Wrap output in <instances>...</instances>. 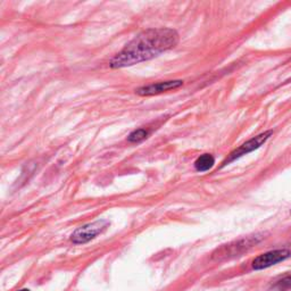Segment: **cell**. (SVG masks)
Here are the masks:
<instances>
[{
  "label": "cell",
  "mask_w": 291,
  "mask_h": 291,
  "mask_svg": "<svg viewBox=\"0 0 291 291\" xmlns=\"http://www.w3.org/2000/svg\"><path fill=\"white\" fill-rule=\"evenodd\" d=\"M291 257V250L289 249H276L271 250L257 256L252 260V268L258 271V269H264L271 267L273 265H276L280 261H283Z\"/></svg>",
  "instance_id": "5"
},
{
  "label": "cell",
  "mask_w": 291,
  "mask_h": 291,
  "mask_svg": "<svg viewBox=\"0 0 291 291\" xmlns=\"http://www.w3.org/2000/svg\"><path fill=\"white\" fill-rule=\"evenodd\" d=\"M20 291H30V290H27V289H23V290H20Z\"/></svg>",
  "instance_id": "10"
},
{
  "label": "cell",
  "mask_w": 291,
  "mask_h": 291,
  "mask_svg": "<svg viewBox=\"0 0 291 291\" xmlns=\"http://www.w3.org/2000/svg\"><path fill=\"white\" fill-rule=\"evenodd\" d=\"M215 164V158L210 154H204L199 156L195 162V167L197 171L206 172L210 170Z\"/></svg>",
  "instance_id": "7"
},
{
  "label": "cell",
  "mask_w": 291,
  "mask_h": 291,
  "mask_svg": "<svg viewBox=\"0 0 291 291\" xmlns=\"http://www.w3.org/2000/svg\"><path fill=\"white\" fill-rule=\"evenodd\" d=\"M148 137V131L145 129H138L133 132H131L128 137V140L130 142H141Z\"/></svg>",
  "instance_id": "9"
},
{
  "label": "cell",
  "mask_w": 291,
  "mask_h": 291,
  "mask_svg": "<svg viewBox=\"0 0 291 291\" xmlns=\"http://www.w3.org/2000/svg\"><path fill=\"white\" fill-rule=\"evenodd\" d=\"M108 225L109 222L105 220L89 223V224L83 225L75 230L74 233L72 234L71 240L73 241V243L77 244L89 242L90 240L95 239L97 235L103 233V232L107 229Z\"/></svg>",
  "instance_id": "4"
},
{
  "label": "cell",
  "mask_w": 291,
  "mask_h": 291,
  "mask_svg": "<svg viewBox=\"0 0 291 291\" xmlns=\"http://www.w3.org/2000/svg\"><path fill=\"white\" fill-rule=\"evenodd\" d=\"M291 289V274H288L283 277H281L279 281H276L273 284V291H288Z\"/></svg>",
  "instance_id": "8"
},
{
  "label": "cell",
  "mask_w": 291,
  "mask_h": 291,
  "mask_svg": "<svg viewBox=\"0 0 291 291\" xmlns=\"http://www.w3.org/2000/svg\"><path fill=\"white\" fill-rule=\"evenodd\" d=\"M261 239H263V237H260L258 234H255L224 244V246L217 248V249L213 252V259L221 261L240 256L243 254V252L249 250L250 248L255 246V244L258 243Z\"/></svg>",
  "instance_id": "2"
},
{
  "label": "cell",
  "mask_w": 291,
  "mask_h": 291,
  "mask_svg": "<svg viewBox=\"0 0 291 291\" xmlns=\"http://www.w3.org/2000/svg\"><path fill=\"white\" fill-rule=\"evenodd\" d=\"M183 86V81L181 80H172V81L165 82H158L154 84H149V86L139 88L136 90V94L139 96H155L163 94V92L175 90L178 88Z\"/></svg>",
  "instance_id": "6"
},
{
  "label": "cell",
  "mask_w": 291,
  "mask_h": 291,
  "mask_svg": "<svg viewBox=\"0 0 291 291\" xmlns=\"http://www.w3.org/2000/svg\"><path fill=\"white\" fill-rule=\"evenodd\" d=\"M179 35L172 29H149L130 41L109 63L112 69H122L139 64L159 56L175 47Z\"/></svg>",
  "instance_id": "1"
},
{
  "label": "cell",
  "mask_w": 291,
  "mask_h": 291,
  "mask_svg": "<svg viewBox=\"0 0 291 291\" xmlns=\"http://www.w3.org/2000/svg\"><path fill=\"white\" fill-rule=\"evenodd\" d=\"M272 134H273V131H271V130L265 131V132L260 133V134H258V136L251 138L250 140H248L244 143H242V145L238 147L237 149L231 151L230 155L227 156L225 161L223 162V166L232 163L233 161H235V159L242 157L243 155H247V154L251 153V151L258 149L260 146H263L264 143L266 142L269 138H271Z\"/></svg>",
  "instance_id": "3"
}]
</instances>
